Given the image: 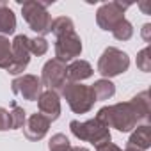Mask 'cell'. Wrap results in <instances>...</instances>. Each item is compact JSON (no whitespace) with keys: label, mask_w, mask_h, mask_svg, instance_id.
I'll return each mask as SVG.
<instances>
[{"label":"cell","mask_w":151,"mask_h":151,"mask_svg":"<svg viewBox=\"0 0 151 151\" xmlns=\"http://www.w3.org/2000/svg\"><path fill=\"white\" fill-rule=\"evenodd\" d=\"M94 119H98L107 128H116L119 132H132L133 128L140 124V117L135 107L132 105V101L101 107L98 114L94 116Z\"/></svg>","instance_id":"1"},{"label":"cell","mask_w":151,"mask_h":151,"mask_svg":"<svg viewBox=\"0 0 151 151\" xmlns=\"http://www.w3.org/2000/svg\"><path fill=\"white\" fill-rule=\"evenodd\" d=\"M53 4L52 2H39V0H27L22 4V14L23 20L29 23V27L41 37L52 32V14L48 13V7Z\"/></svg>","instance_id":"2"},{"label":"cell","mask_w":151,"mask_h":151,"mask_svg":"<svg viewBox=\"0 0 151 151\" xmlns=\"http://www.w3.org/2000/svg\"><path fill=\"white\" fill-rule=\"evenodd\" d=\"M60 94L66 98L69 109L75 114H87L96 103L91 86H84L80 82H66Z\"/></svg>","instance_id":"3"},{"label":"cell","mask_w":151,"mask_h":151,"mask_svg":"<svg viewBox=\"0 0 151 151\" xmlns=\"http://www.w3.org/2000/svg\"><path fill=\"white\" fill-rule=\"evenodd\" d=\"M69 130L71 133L77 137L78 140H86L91 142L94 147L110 142L112 135H110V128H107L105 124H101L98 119H89L86 123L80 121H71L69 123Z\"/></svg>","instance_id":"4"},{"label":"cell","mask_w":151,"mask_h":151,"mask_svg":"<svg viewBox=\"0 0 151 151\" xmlns=\"http://www.w3.org/2000/svg\"><path fill=\"white\" fill-rule=\"evenodd\" d=\"M130 68V57L126 52L116 48V46H109L103 50L100 60H98V73L101 75L103 78L110 80L114 77H117V75L128 71Z\"/></svg>","instance_id":"5"},{"label":"cell","mask_w":151,"mask_h":151,"mask_svg":"<svg viewBox=\"0 0 151 151\" xmlns=\"http://www.w3.org/2000/svg\"><path fill=\"white\" fill-rule=\"evenodd\" d=\"M66 62L59 60V59H50L45 62L43 69H41V84L43 87H46L48 91L53 93H62L68 78H66Z\"/></svg>","instance_id":"6"},{"label":"cell","mask_w":151,"mask_h":151,"mask_svg":"<svg viewBox=\"0 0 151 151\" xmlns=\"http://www.w3.org/2000/svg\"><path fill=\"white\" fill-rule=\"evenodd\" d=\"M132 4H123V2H107L101 4L96 11V23L101 30H114L117 23H121L124 20V11L130 7Z\"/></svg>","instance_id":"7"},{"label":"cell","mask_w":151,"mask_h":151,"mask_svg":"<svg viewBox=\"0 0 151 151\" xmlns=\"http://www.w3.org/2000/svg\"><path fill=\"white\" fill-rule=\"evenodd\" d=\"M30 37L25 34H18L11 41V50H13V62L7 68V73L11 75H20L27 69L30 62V48H29Z\"/></svg>","instance_id":"8"},{"label":"cell","mask_w":151,"mask_h":151,"mask_svg":"<svg viewBox=\"0 0 151 151\" xmlns=\"http://www.w3.org/2000/svg\"><path fill=\"white\" fill-rule=\"evenodd\" d=\"M11 89L14 94L23 96V100H27V101H37L39 96L43 94L41 78L36 77V75H22V77H16L11 82Z\"/></svg>","instance_id":"9"},{"label":"cell","mask_w":151,"mask_h":151,"mask_svg":"<svg viewBox=\"0 0 151 151\" xmlns=\"http://www.w3.org/2000/svg\"><path fill=\"white\" fill-rule=\"evenodd\" d=\"M80 53H82V39L77 32L55 37V59L68 62L77 59Z\"/></svg>","instance_id":"10"},{"label":"cell","mask_w":151,"mask_h":151,"mask_svg":"<svg viewBox=\"0 0 151 151\" xmlns=\"http://www.w3.org/2000/svg\"><path fill=\"white\" fill-rule=\"evenodd\" d=\"M37 109L39 114L45 116L50 123L60 117V96L53 91H43V94L37 100Z\"/></svg>","instance_id":"11"},{"label":"cell","mask_w":151,"mask_h":151,"mask_svg":"<svg viewBox=\"0 0 151 151\" xmlns=\"http://www.w3.org/2000/svg\"><path fill=\"white\" fill-rule=\"evenodd\" d=\"M50 124H52V123H50L45 116H41V114H32V116L27 117V121H25V124H23V135H25L29 140L37 142V140H41V139L48 133Z\"/></svg>","instance_id":"12"},{"label":"cell","mask_w":151,"mask_h":151,"mask_svg":"<svg viewBox=\"0 0 151 151\" xmlns=\"http://www.w3.org/2000/svg\"><path fill=\"white\" fill-rule=\"evenodd\" d=\"M93 73H94V69L87 60L75 59L66 68V78H68V82H82L86 78H91Z\"/></svg>","instance_id":"13"},{"label":"cell","mask_w":151,"mask_h":151,"mask_svg":"<svg viewBox=\"0 0 151 151\" xmlns=\"http://www.w3.org/2000/svg\"><path fill=\"white\" fill-rule=\"evenodd\" d=\"M128 144L146 151L151 146V126L149 124H139L137 128H133V133L130 135Z\"/></svg>","instance_id":"14"},{"label":"cell","mask_w":151,"mask_h":151,"mask_svg":"<svg viewBox=\"0 0 151 151\" xmlns=\"http://www.w3.org/2000/svg\"><path fill=\"white\" fill-rule=\"evenodd\" d=\"M132 105L135 107L139 117H140V123L142 124H147L149 119H151V109H149V93L147 91H142L139 94H135L132 100Z\"/></svg>","instance_id":"15"},{"label":"cell","mask_w":151,"mask_h":151,"mask_svg":"<svg viewBox=\"0 0 151 151\" xmlns=\"http://www.w3.org/2000/svg\"><path fill=\"white\" fill-rule=\"evenodd\" d=\"M16 30V16L9 6L0 7V36H9Z\"/></svg>","instance_id":"16"},{"label":"cell","mask_w":151,"mask_h":151,"mask_svg":"<svg viewBox=\"0 0 151 151\" xmlns=\"http://www.w3.org/2000/svg\"><path fill=\"white\" fill-rule=\"evenodd\" d=\"M91 89H93V93H94L96 101L109 100V98H112V96L116 94V86H114L110 80H107V78H100V80H96V82L91 86Z\"/></svg>","instance_id":"17"},{"label":"cell","mask_w":151,"mask_h":151,"mask_svg":"<svg viewBox=\"0 0 151 151\" xmlns=\"http://www.w3.org/2000/svg\"><path fill=\"white\" fill-rule=\"evenodd\" d=\"M52 32H53L55 37H60V36H66V34L75 32L73 20L68 18V16H59V18H55L53 23H52Z\"/></svg>","instance_id":"18"},{"label":"cell","mask_w":151,"mask_h":151,"mask_svg":"<svg viewBox=\"0 0 151 151\" xmlns=\"http://www.w3.org/2000/svg\"><path fill=\"white\" fill-rule=\"evenodd\" d=\"M13 62V50H11V41L6 36H0V68L6 69Z\"/></svg>","instance_id":"19"},{"label":"cell","mask_w":151,"mask_h":151,"mask_svg":"<svg viewBox=\"0 0 151 151\" xmlns=\"http://www.w3.org/2000/svg\"><path fill=\"white\" fill-rule=\"evenodd\" d=\"M48 149L50 151H73V146L69 144V139L64 133H55L52 135L48 142Z\"/></svg>","instance_id":"20"},{"label":"cell","mask_w":151,"mask_h":151,"mask_svg":"<svg viewBox=\"0 0 151 151\" xmlns=\"http://www.w3.org/2000/svg\"><path fill=\"white\" fill-rule=\"evenodd\" d=\"M112 34H114V37H116L117 41H128V39H132V36H133V25L124 18L121 23L116 25V29L112 30Z\"/></svg>","instance_id":"21"},{"label":"cell","mask_w":151,"mask_h":151,"mask_svg":"<svg viewBox=\"0 0 151 151\" xmlns=\"http://www.w3.org/2000/svg\"><path fill=\"white\" fill-rule=\"evenodd\" d=\"M11 107H13V110H9V112H11V130L23 128V124H25V121H27V112H25L22 107H18L14 101L11 103Z\"/></svg>","instance_id":"22"},{"label":"cell","mask_w":151,"mask_h":151,"mask_svg":"<svg viewBox=\"0 0 151 151\" xmlns=\"http://www.w3.org/2000/svg\"><path fill=\"white\" fill-rule=\"evenodd\" d=\"M29 48H30V55H45L48 52V41L41 36H36V37H30L29 41Z\"/></svg>","instance_id":"23"},{"label":"cell","mask_w":151,"mask_h":151,"mask_svg":"<svg viewBox=\"0 0 151 151\" xmlns=\"http://www.w3.org/2000/svg\"><path fill=\"white\" fill-rule=\"evenodd\" d=\"M151 50H149V46H146V48H142L139 53H137V68L140 69V71H144V73H149L151 71Z\"/></svg>","instance_id":"24"},{"label":"cell","mask_w":151,"mask_h":151,"mask_svg":"<svg viewBox=\"0 0 151 151\" xmlns=\"http://www.w3.org/2000/svg\"><path fill=\"white\" fill-rule=\"evenodd\" d=\"M11 130V112L4 107H0V132Z\"/></svg>","instance_id":"25"},{"label":"cell","mask_w":151,"mask_h":151,"mask_svg":"<svg viewBox=\"0 0 151 151\" xmlns=\"http://www.w3.org/2000/svg\"><path fill=\"white\" fill-rule=\"evenodd\" d=\"M96 151H123L119 146H116L114 142H107V144H101L96 147Z\"/></svg>","instance_id":"26"},{"label":"cell","mask_w":151,"mask_h":151,"mask_svg":"<svg viewBox=\"0 0 151 151\" xmlns=\"http://www.w3.org/2000/svg\"><path fill=\"white\" fill-rule=\"evenodd\" d=\"M149 30H151V25L149 23H146L144 27H142V37H144V41H151V37H149Z\"/></svg>","instance_id":"27"},{"label":"cell","mask_w":151,"mask_h":151,"mask_svg":"<svg viewBox=\"0 0 151 151\" xmlns=\"http://www.w3.org/2000/svg\"><path fill=\"white\" fill-rule=\"evenodd\" d=\"M124 151H142V149H139V147H135V146H130V144H126V149Z\"/></svg>","instance_id":"28"},{"label":"cell","mask_w":151,"mask_h":151,"mask_svg":"<svg viewBox=\"0 0 151 151\" xmlns=\"http://www.w3.org/2000/svg\"><path fill=\"white\" fill-rule=\"evenodd\" d=\"M73 151H91L87 147H82V146H73Z\"/></svg>","instance_id":"29"},{"label":"cell","mask_w":151,"mask_h":151,"mask_svg":"<svg viewBox=\"0 0 151 151\" xmlns=\"http://www.w3.org/2000/svg\"><path fill=\"white\" fill-rule=\"evenodd\" d=\"M4 6H7V4L6 2H0V7H4Z\"/></svg>","instance_id":"30"}]
</instances>
